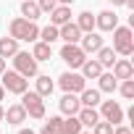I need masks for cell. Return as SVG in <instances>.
<instances>
[{"mask_svg":"<svg viewBox=\"0 0 134 134\" xmlns=\"http://www.w3.org/2000/svg\"><path fill=\"white\" fill-rule=\"evenodd\" d=\"M37 5H40V11H42V13H50V11L58 5V0H37Z\"/></svg>","mask_w":134,"mask_h":134,"instance_id":"cell-31","label":"cell"},{"mask_svg":"<svg viewBox=\"0 0 134 134\" xmlns=\"http://www.w3.org/2000/svg\"><path fill=\"white\" fill-rule=\"evenodd\" d=\"M26 26H29V21L24 19V16H16L11 24H8V37H13V40H24V34H26Z\"/></svg>","mask_w":134,"mask_h":134,"instance_id":"cell-15","label":"cell"},{"mask_svg":"<svg viewBox=\"0 0 134 134\" xmlns=\"http://www.w3.org/2000/svg\"><path fill=\"white\" fill-rule=\"evenodd\" d=\"M19 134H37V131H34V129H21Z\"/></svg>","mask_w":134,"mask_h":134,"instance_id":"cell-34","label":"cell"},{"mask_svg":"<svg viewBox=\"0 0 134 134\" xmlns=\"http://www.w3.org/2000/svg\"><path fill=\"white\" fill-rule=\"evenodd\" d=\"M58 3H60V5H71L74 0H58Z\"/></svg>","mask_w":134,"mask_h":134,"instance_id":"cell-37","label":"cell"},{"mask_svg":"<svg viewBox=\"0 0 134 134\" xmlns=\"http://www.w3.org/2000/svg\"><path fill=\"white\" fill-rule=\"evenodd\" d=\"M74 24H76V26L82 29V34H87V32H95V16H92L90 11H84V13H79Z\"/></svg>","mask_w":134,"mask_h":134,"instance_id":"cell-26","label":"cell"},{"mask_svg":"<svg viewBox=\"0 0 134 134\" xmlns=\"http://www.w3.org/2000/svg\"><path fill=\"white\" fill-rule=\"evenodd\" d=\"M110 3H113V8H116V5H124V0H110Z\"/></svg>","mask_w":134,"mask_h":134,"instance_id":"cell-39","label":"cell"},{"mask_svg":"<svg viewBox=\"0 0 134 134\" xmlns=\"http://www.w3.org/2000/svg\"><path fill=\"white\" fill-rule=\"evenodd\" d=\"M58 108H60V113H63V116H76V113H79V108H82V103H79V95H74V92H66V95L58 100Z\"/></svg>","mask_w":134,"mask_h":134,"instance_id":"cell-11","label":"cell"},{"mask_svg":"<svg viewBox=\"0 0 134 134\" xmlns=\"http://www.w3.org/2000/svg\"><path fill=\"white\" fill-rule=\"evenodd\" d=\"M118 90H121V95H124L126 100H131V97H134V79H124V82L118 84Z\"/></svg>","mask_w":134,"mask_h":134,"instance_id":"cell-30","label":"cell"},{"mask_svg":"<svg viewBox=\"0 0 134 134\" xmlns=\"http://www.w3.org/2000/svg\"><path fill=\"white\" fill-rule=\"evenodd\" d=\"M0 121H5V108L0 105Z\"/></svg>","mask_w":134,"mask_h":134,"instance_id":"cell-35","label":"cell"},{"mask_svg":"<svg viewBox=\"0 0 134 134\" xmlns=\"http://www.w3.org/2000/svg\"><path fill=\"white\" fill-rule=\"evenodd\" d=\"M66 21H71V5H55L53 11H50V24L53 26H63Z\"/></svg>","mask_w":134,"mask_h":134,"instance_id":"cell-13","label":"cell"},{"mask_svg":"<svg viewBox=\"0 0 134 134\" xmlns=\"http://www.w3.org/2000/svg\"><path fill=\"white\" fill-rule=\"evenodd\" d=\"M116 26H118L116 11H100V13L95 16V29H100V32H113Z\"/></svg>","mask_w":134,"mask_h":134,"instance_id":"cell-9","label":"cell"},{"mask_svg":"<svg viewBox=\"0 0 134 134\" xmlns=\"http://www.w3.org/2000/svg\"><path fill=\"white\" fill-rule=\"evenodd\" d=\"M32 58L40 63V60H50L53 58V45H47V42H42V40H37L34 42V47H32Z\"/></svg>","mask_w":134,"mask_h":134,"instance_id":"cell-19","label":"cell"},{"mask_svg":"<svg viewBox=\"0 0 134 134\" xmlns=\"http://www.w3.org/2000/svg\"><path fill=\"white\" fill-rule=\"evenodd\" d=\"M103 71H105V69L97 63V58H87V60L82 63V76H84V79H97Z\"/></svg>","mask_w":134,"mask_h":134,"instance_id":"cell-18","label":"cell"},{"mask_svg":"<svg viewBox=\"0 0 134 134\" xmlns=\"http://www.w3.org/2000/svg\"><path fill=\"white\" fill-rule=\"evenodd\" d=\"M124 5L126 8H134V0H124Z\"/></svg>","mask_w":134,"mask_h":134,"instance_id":"cell-36","label":"cell"},{"mask_svg":"<svg viewBox=\"0 0 134 134\" xmlns=\"http://www.w3.org/2000/svg\"><path fill=\"white\" fill-rule=\"evenodd\" d=\"M21 105L29 118H45V97L37 92H21Z\"/></svg>","mask_w":134,"mask_h":134,"instance_id":"cell-3","label":"cell"},{"mask_svg":"<svg viewBox=\"0 0 134 134\" xmlns=\"http://www.w3.org/2000/svg\"><path fill=\"white\" fill-rule=\"evenodd\" d=\"M60 58L66 60V66H71V69H82V63L87 60V53L79 45H69V42H66L60 47Z\"/></svg>","mask_w":134,"mask_h":134,"instance_id":"cell-6","label":"cell"},{"mask_svg":"<svg viewBox=\"0 0 134 134\" xmlns=\"http://www.w3.org/2000/svg\"><path fill=\"white\" fill-rule=\"evenodd\" d=\"M11 60H13V71H19V74L26 76V79H34V76L40 74V71H37V60L32 58L29 50H19Z\"/></svg>","mask_w":134,"mask_h":134,"instance_id":"cell-2","label":"cell"},{"mask_svg":"<svg viewBox=\"0 0 134 134\" xmlns=\"http://www.w3.org/2000/svg\"><path fill=\"white\" fill-rule=\"evenodd\" d=\"M82 134H92V131H82Z\"/></svg>","mask_w":134,"mask_h":134,"instance_id":"cell-40","label":"cell"},{"mask_svg":"<svg viewBox=\"0 0 134 134\" xmlns=\"http://www.w3.org/2000/svg\"><path fill=\"white\" fill-rule=\"evenodd\" d=\"M60 116H50L45 124H42V129H40V134H60Z\"/></svg>","mask_w":134,"mask_h":134,"instance_id":"cell-27","label":"cell"},{"mask_svg":"<svg viewBox=\"0 0 134 134\" xmlns=\"http://www.w3.org/2000/svg\"><path fill=\"white\" fill-rule=\"evenodd\" d=\"M37 40H40V26H37L34 21H29L26 34H24V42H37Z\"/></svg>","mask_w":134,"mask_h":134,"instance_id":"cell-29","label":"cell"},{"mask_svg":"<svg viewBox=\"0 0 134 134\" xmlns=\"http://www.w3.org/2000/svg\"><path fill=\"white\" fill-rule=\"evenodd\" d=\"M5 118H8V124H13V126H21L29 116H26V110H24V105L21 103H13V105H8V110H5Z\"/></svg>","mask_w":134,"mask_h":134,"instance_id":"cell-14","label":"cell"},{"mask_svg":"<svg viewBox=\"0 0 134 134\" xmlns=\"http://www.w3.org/2000/svg\"><path fill=\"white\" fill-rule=\"evenodd\" d=\"M58 84H60V90H63V92H74V95H79V92L87 87V79L71 69V71H66V74H60V76H58Z\"/></svg>","mask_w":134,"mask_h":134,"instance_id":"cell-5","label":"cell"},{"mask_svg":"<svg viewBox=\"0 0 134 134\" xmlns=\"http://www.w3.org/2000/svg\"><path fill=\"white\" fill-rule=\"evenodd\" d=\"M34 82H37V90H34L37 95H42V97H50V95H53L55 82H53L47 74H37V76H34Z\"/></svg>","mask_w":134,"mask_h":134,"instance_id":"cell-17","label":"cell"},{"mask_svg":"<svg viewBox=\"0 0 134 134\" xmlns=\"http://www.w3.org/2000/svg\"><path fill=\"white\" fill-rule=\"evenodd\" d=\"M113 50H116V55H124V58H129V55L134 53L131 26H116V29H113Z\"/></svg>","mask_w":134,"mask_h":134,"instance_id":"cell-1","label":"cell"},{"mask_svg":"<svg viewBox=\"0 0 134 134\" xmlns=\"http://www.w3.org/2000/svg\"><path fill=\"white\" fill-rule=\"evenodd\" d=\"M21 16L26 21H37L42 16V11H40V5L34 3V0H21Z\"/></svg>","mask_w":134,"mask_h":134,"instance_id":"cell-24","label":"cell"},{"mask_svg":"<svg viewBox=\"0 0 134 134\" xmlns=\"http://www.w3.org/2000/svg\"><path fill=\"white\" fill-rule=\"evenodd\" d=\"M19 53V40H13V37H0V58H13Z\"/></svg>","mask_w":134,"mask_h":134,"instance_id":"cell-22","label":"cell"},{"mask_svg":"<svg viewBox=\"0 0 134 134\" xmlns=\"http://www.w3.org/2000/svg\"><path fill=\"white\" fill-rule=\"evenodd\" d=\"M0 84L5 87V92H13V95H21L29 90V79L21 76L19 71H8V69L0 74Z\"/></svg>","mask_w":134,"mask_h":134,"instance_id":"cell-4","label":"cell"},{"mask_svg":"<svg viewBox=\"0 0 134 134\" xmlns=\"http://www.w3.org/2000/svg\"><path fill=\"white\" fill-rule=\"evenodd\" d=\"M100 90H90V87H84L82 92H79V103L82 105H87V108H97L100 105Z\"/></svg>","mask_w":134,"mask_h":134,"instance_id":"cell-21","label":"cell"},{"mask_svg":"<svg viewBox=\"0 0 134 134\" xmlns=\"http://www.w3.org/2000/svg\"><path fill=\"white\" fill-rule=\"evenodd\" d=\"M40 40H42V42H47V45H53V42L58 40V26L47 24L45 29H40Z\"/></svg>","mask_w":134,"mask_h":134,"instance_id":"cell-28","label":"cell"},{"mask_svg":"<svg viewBox=\"0 0 134 134\" xmlns=\"http://www.w3.org/2000/svg\"><path fill=\"white\" fill-rule=\"evenodd\" d=\"M97 113H100V118L110 121L113 126L124 121V108H121L116 100H100V110H97Z\"/></svg>","mask_w":134,"mask_h":134,"instance_id":"cell-7","label":"cell"},{"mask_svg":"<svg viewBox=\"0 0 134 134\" xmlns=\"http://www.w3.org/2000/svg\"><path fill=\"white\" fill-rule=\"evenodd\" d=\"M95 55H97V63L103 66V69H110V66L116 63V50H113V47H105V45H103Z\"/></svg>","mask_w":134,"mask_h":134,"instance_id":"cell-25","label":"cell"},{"mask_svg":"<svg viewBox=\"0 0 134 134\" xmlns=\"http://www.w3.org/2000/svg\"><path fill=\"white\" fill-rule=\"evenodd\" d=\"M76 118L82 121V126L92 129V126L100 121V113H97V108H87V105H82V108H79V113H76Z\"/></svg>","mask_w":134,"mask_h":134,"instance_id":"cell-16","label":"cell"},{"mask_svg":"<svg viewBox=\"0 0 134 134\" xmlns=\"http://www.w3.org/2000/svg\"><path fill=\"white\" fill-rule=\"evenodd\" d=\"M79 47H82L87 55H95V53L103 47V37H100L97 32H87V34H82V40H79Z\"/></svg>","mask_w":134,"mask_h":134,"instance_id":"cell-12","label":"cell"},{"mask_svg":"<svg viewBox=\"0 0 134 134\" xmlns=\"http://www.w3.org/2000/svg\"><path fill=\"white\" fill-rule=\"evenodd\" d=\"M97 90H100V92H116V90H118V79H116L110 71H103V74L97 76Z\"/></svg>","mask_w":134,"mask_h":134,"instance_id":"cell-20","label":"cell"},{"mask_svg":"<svg viewBox=\"0 0 134 134\" xmlns=\"http://www.w3.org/2000/svg\"><path fill=\"white\" fill-rule=\"evenodd\" d=\"M58 40L69 42V45H79V40H82V29H79L74 21H66L63 26H58Z\"/></svg>","mask_w":134,"mask_h":134,"instance_id":"cell-8","label":"cell"},{"mask_svg":"<svg viewBox=\"0 0 134 134\" xmlns=\"http://www.w3.org/2000/svg\"><path fill=\"white\" fill-rule=\"evenodd\" d=\"M5 69H8V63H5V58H0V74H3Z\"/></svg>","mask_w":134,"mask_h":134,"instance_id":"cell-33","label":"cell"},{"mask_svg":"<svg viewBox=\"0 0 134 134\" xmlns=\"http://www.w3.org/2000/svg\"><path fill=\"white\" fill-rule=\"evenodd\" d=\"M3 97H5V87H3V84H0V100H3Z\"/></svg>","mask_w":134,"mask_h":134,"instance_id":"cell-38","label":"cell"},{"mask_svg":"<svg viewBox=\"0 0 134 134\" xmlns=\"http://www.w3.org/2000/svg\"><path fill=\"white\" fill-rule=\"evenodd\" d=\"M82 121L76 118V116H66L63 121H60V134H82Z\"/></svg>","mask_w":134,"mask_h":134,"instance_id":"cell-23","label":"cell"},{"mask_svg":"<svg viewBox=\"0 0 134 134\" xmlns=\"http://www.w3.org/2000/svg\"><path fill=\"white\" fill-rule=\"evenodd\" d=\"M110 74L118 79V82H124V79H134V66H131V60L129 58H116V63L110 66Z\"/></svg>","mask_w":134,"mask_h":134,"instance_id":"cell-10","label":"cell"},{"mask_svg":"<svg viewBox=\"0 0 134 134\" xmlns=\"http://www.w3.org/2000/svg\"><path fill=\"white\" fill-rule=\"evenodd\" d=\"M113 134H131V129H129V126H121V124H116V126H113Z\"/></svg>","mask_w":134,"mask_h":134,"instance_id":"cell-32","label":"cell"}]
</instances>
